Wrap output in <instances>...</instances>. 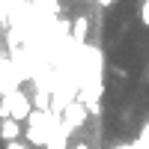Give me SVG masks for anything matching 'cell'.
<instances>
[{
	"label": "cell",
	"instance_id": "obj_6",
	"mask_svg": "<svg viewBox=\"0 0 149 149\" xmlns=\"http://www.w3.org/2000/svg\"><path fill=\"white\" fill-rule=\"evenodd\" d=\"M95 3H98V6H102V9H110V6H113V3H116V0H95Z\"/></svg>",
	"mask_w": 149,
	"mask_h": 149
},
{
	"label": "cell",
	"instance_id": "obj_7",
	"mask_svg": "<svg viewBox=\"0 0 149 149\" xmlns=\"http://www.w3.org/2000/svg\"><path fill=\"white\" fill-rule=\"evenodd\" d=\"M0 128H3V116H0Z\"/></svg>",
	"mask_w": 149,
	"mask_h": 149
},
{
	"label": "cell",
	"instance_id": "obj_5",
	"mask_svg": "<svg viewBox=\"0 0 149 149\" xmlns=\"http://www.w3.org/2000/svg\"><path fill=\"white\" fill-rule=\"evenodd\" d=\"M6 149H27V143H21V140H12V143H6Z\"/></svg>",
	"mask_w": 149,
	"mask_h": 149
},
{
	"label": "cell",
	"instance_id": "obj_4",
	"mask_svg": "<svg viewBox=\"0 0 149 149\" xmlns=\"http://www.w3.org/2000/svg\"><path fill=\"white\" fill-rule=\"evenodd\" d=\"M140 24L149 27V0H140Z\"/></svg>",
	"mask_w": 149,
	"mask_h": 149
},
{
	"label": "cell",
	"instance_id": "obj_2",
	"mask_svg": "<svg viewBox=\"0 0 149 149\" xmlns=\"http://www.w3.org/2000/svg\"><path fill=\"white\" fill-rule=\"evenodd\" d=\"M86 36H90V18H86V15H78V18L72 21V39L78 42V45H84Z\"/></svg>",
	"mask_w": 149,
	"mask_h": 149
},
{
	"label": "cell",
	"instance_id": "obj_1",
	"mask_svg": "<svg viewBox=\"0 0 149 149\" xmlns=\"http://www.w3.org/2000/svg\"><path fill=\"white\" fill-rule=\"evenodd\" d=\"M30 113H33V104H30L27 93L9 90L3 98H0V116H3V119H18V122H24Z\"/></svg>",
	"mask_w": 149,
	"mask_h": 149
},
{
	"label": "cell",
	"instance_id": "obj_3",
	"mask_svg": "<svg viewBox=\"0 0 149 149\" xmlns=\"http://www.w3.org/2000/svg\"><path fill=\"white\" fill-rule=\"evenodd\" d=\"M21 122L18 119H3V128H0V137H3L6 143H12V140H18L21 137Z\"/></svg>",
	"mask_w": 149,
	"mask_h": 149
}]
</instances>
